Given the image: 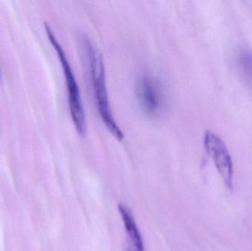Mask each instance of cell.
I'll list each match as a JSON object with an SVG mask.
<instances>
[{
    "label": "cell",
    "mask_w": 252,
    "mask_h": 251,
    "mask_svg": "<svg viewBox=\"0 0 252 251\" xmlns=\"http://www.w3.org/2000/svg\"><path fill=\"white\" fill-rule=\"evenodd\" d=\"M139 107L150 117L161 116L167 108V95L161 81L154 75H142L136 84Z\"/></svg>",
    "instance_id": "obj_3"
},
{
    "label": "cell",
    "mask_w": 252,
    "mask_h": 251,
    "mask_svg": "<svg viewBox=\"0 0 252 251\" xmlns=\"http://www.w3.org/2000/svg\"><path fill=\"white\" fill-rule=\"evenodd\" d=\"M204 144L226 187L232 189L233 163L224 141L216 133L207 131L204 136Z\"/></svg>",
    "instance_id": "obj_4"
},
{
    "label": "cell",
    "mask_w": 252,
    "mask_h": 251,
    "mask_svg": "<svg viewBox=\"0 0 252 251\" xmlns=\"http://www.w3.org/2000/svg\"></svg>",
    "instance_id": "obj_7"
},
{
    "label": "cell",
    "mask_w": 252,
    "mask_h": 251,
    "mask_svg": "<svg viewBox=\"0 0 252 251\" xmlns=\"http://www.w3.org/2000/svg\"><path fill=\"white\" fill-rule=\"evenodd\" d=\"M83 42L88 57L93 91L100 117L111 134L117 139L122 141L124 133L115 121L109 104L103 56L89 38H84Z\"/></svg>",
    "instance_id": "obj_1"
},
{
    "label": "cell",
    "mask_w": 252,
    "mask_h": 251,
    "mask_svg": "<svg viewBox=\"0 0 252 251\" xmlns=\"http://www.w3.org/2000/svg\"><path fill=\"white\" fill-rule=\"evenodd\" d=\"M118 210L121 214L126 230L127 231L130 240L133 242L135 249L137 251H145L142 236L138 229L137 225H136L131 212L129 210L128 208L124 206V204H120L118 206Z\"/></svg>",
    "instance_id": "obj_5"
},
{
    "label": "cell",
    "mask_w": 252,
    "mask_h": 251,
    "mask_svg": "<svg viewBox=\"0 0 252 251\" xmlns=\"http://www.w3.org/2000/svg\"><path fill=\"white\" fill-rule=\"evenodd\" d=\"M240 66L247 82L252 88V54L247 53L240 59Z\"/></svg>",
    "instance_id": "obj_6"
},
{
    "label": "cell",
    "mask_w": 252,
    "mask_h": 251,
    "mask_svg": "<svg viewBox=\"0 0 252 251\" xmlns=\"http://www.w3.org/2000/svg\"><path fill=\"white\" fill-rule=\"evenodd\" d=\"M45 29L47 36L54 47L55 50L57 52L59 60L63 67L66 88L68 90V100H69L68 102H69L71 117L73 121L76 131L80 135L83 136L86 132V114L78 82L75 79V75L64 50L55 36L51 28L47 23H45Z\"/></svg>",
    "instance_id": "obj_2"
}]
</instances>
